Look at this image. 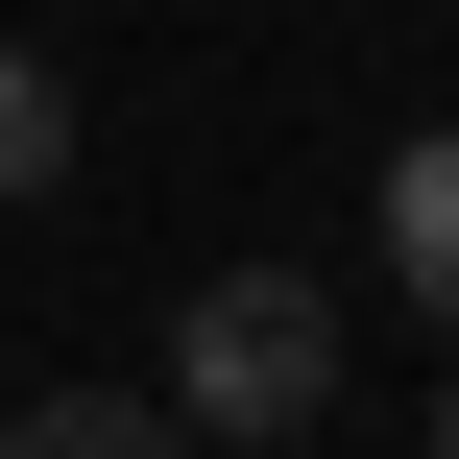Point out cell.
<instances>
[{"mask_svg": "<svg viewBox=\"0 0 459 459\" xmlns=\"http://www.w3.org/2000/svg\"><path fill=\"white\" fill-rule=\"evenodd\" d=\"M0 436H48V459H145V436H169V387H121V363H73V387H24Z\"/></svg>", "mask_w": 459, "mask_h": 459, "instance_id": "4", "label": "cell"}, {"mask_svg": "<svg viewBox=\"0 0 459 459\" xmlns=\"http://www.w3.org/2000/svg\"><path fill=\"white\" fill-rule=\"evenodd\" d=\"M436 459H459V363H436Z\"/></svg>", "mask_w": 459, "mask_h": 459, "instance_id": "5", "label": "cell"}, {"mask_svg": "<svg viewBox=\"0 0 459 459\" xmlns=\"http://www.w3.org/2000/svg\"><path fill=\"white\" fill-rule=\"evenodd\" d=\"M24 194H73V73L0 24V218H24Z\"/></svg>", "mask_w": 459, "mask_h": 459, "instance_id": "3", "label": "cell"}, {"mask_svg": "<svg viewBox=\"0 0 459 459\" xmlns=\"http://www.w3.org/2000/svg\"><path fill=\"white\" fill-rule=\"evenodd\" d=\"M169 436H339V290L315 266H218L194 315H169Z\"/></svg>", "mask_w": 459, "mask_h": 459, "instance_id": "1", "label": "cell"}, {"mask_svg": "<svg viewBox=\"0 0 459 459\" xmlns=\"http://www.w3.org/2000/svg\"><path fill=\"white\" fill-rule=\"evenodd\" d=\"M387 290H436V315H459V121L387 145Z\"/></svg>", "mask_w": 459, "mask_h": 459, "instance_id": "2", "label": "cell"}]
</instances>
